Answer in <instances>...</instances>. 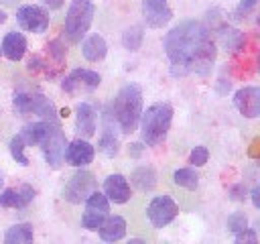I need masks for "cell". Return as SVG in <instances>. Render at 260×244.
Listing matches in <instances>:
<instances>
[{"label":"cell","instance_id":"24","mask_svg":"<svg viewBox=\"0 0 260 244\" xmlns=\"http://www.w3.org/2000/svg\"><path fill=\"white\" fill-rule=\"evenodd\" d=\"M118 136L114 134V128H112V120H110V112L106 116V126H104V134L100 138V150L106 155V157H116L118 155Z\"/></svg>","mask_w":260,"mask_h":244},{"label":"cell","instance_id":"39","mask_svg":"<svg viewBox=\"0 0 260 244\" xmlns=\"http://www.w3.org/2000/svg\"><path fill=\"white\" fill-rule=\"evenodd\" d=\"M0 55H2V49H0Z\"/></svg>","mask_w":260,"mask_h":244},{"label":"cell","instance_id":"36","mask_svg":"<svg viewBox=\"0 0 260 244\" xmlns=\"http://www.w3.org/2000/svg\"><path fill=\"white\" fill-rule=\"evenodd\" d=\"M140 150H142V144H138V142H136V144H130V155H132V157H138Z\"/></svg>","mask_w":260,"mask_h":244},{"label":"cell","instance_id":"17","mask_svg":"<svg viewBox=\"0 0 260 244\" xmlns=\"http://www.w3.org/2000/svg\"><path fill=\"white\" fill-rule=\"evenodd\" d=\"M104 195L114 203H126L130 199V185L128 179L120 173L108 175L104 181Z\"/></svg>","mask_w":260,"mask_h":244},{"label":"cell","instance_id":"30","mask_svg":"<svg viewBox=\"0 0 260 244\" xmlns=\"http://www.w3.org/2000/svg\"><path fill=\"white\" fill-rule=\"evenodd\" d=\"M207 159H209V150H207L203 144L195 146V148L191 150V155H189V163H191L193 167H203V165L207 163Z\"/></svg>","mask_w":260,"mask_h":244},{"label":"cell","instance_id":"16","mask_svg":"<svg viewBox=\"0 0 260 244\" xmlns=\"http://www.w3.org/2000/svg\"><path fill=\"white\" fill-rule=\"evenodd\" d=\"M37 191L30 187V185H20L18 189L10 187V189H4L0 193V207H14V209H22L26 207L32 199H35Z\"/></svg>","mask_w":260,"mask_h":244},{"label":"cell","instance_id":"25","mask_svg":"<svg viewBox=\"0 0 260 244\" xmlns=\"http://www.w3.org/2000/svg\"><path fill=\"white\" fill-rule=\"evenodd\" d=\"M45 128H47V120H39V122L26 124L20 130V138L24 140V144H39L43 134H45Z\"/></svg>","mask_w":260,"mask_h":244},{"label":"cell","instance_id":"38","mask_svg":"<svg viewBox=\"0 0 260 244\" xmlns=\"http://www.w3.org/2000/svg\"><path fill=\"white\" fill-rule=\"evenodd\" d=\"M4 185V177H2V173H0V187Z\"/></svg>","mask_w":260,"mask_h":244},{"label":"cell","instance_id":"33","mask_svg":"<svg viewBox=\"0 0 260 244\" xmlns=\"http://www.w3.org/2000/svg\"><path fill=\"white\" fill-rule=\"evenodd\" d=\"M254 6H256V0H240V4H238V8H236V16H238V18H244Z\"/></svg>","mask_w":260,"mask_h":244},{"label":"cell","instance_id":"5","mask_svg":"<svg viewBox=\"0 0 260 244\" xmlns=\"http://www.w3.org/2000/svg\"><path fill=\"white\" fill-rule=\"evenodd\" d=\"M41 148L45 155V161L51 169H61V165L65 163V148H67V138L65 132L59 124V118L55 120H47V128L45 134L41 138Z\"/></svg>","mask_w":260,"mask_h":244},{"label":"cell","instance_id":"8","mask_svg":"<svg viewBox=\"0 0 260 244\" xmlns=\"http://www.w3.org/2000/svg\"><path fill=\"white\" fill-rule=\"evenodd\" d=\"M102 83V77L98 71H91V69H73L63 81H61V89L69 96H75V94H87V92H93L98 89Z\"/></svg>","mask_w":260,"mask_h":244},{"label":"cell","instance_id":"34","mask_svg":"<svg viewBox=\"0 0 260 244\" xmlns=\"http://www.w3.org/2000/svg\"><path fill=\"white\" fill-rule=\"evenodd\" d=\"M250 195H252V203H254V207H260V187H258V185L250 191Z\"/></svg>","mask_w":260,"mask_h":244},{"label":"cell","instance_id":"3","mask_svg":"<svg viewBox=\"0 0 260 244\" xmlns=\"http://www.w3.org/2000/svg\"><path fill=\"white\" fill-rule=\"evenodd\" d=\"M140 136L146 146H156L165 142L171 122H173V106L169 102H156L146 112L140 114Z\"/></svg>","mask_w":260,"mask_h":244},{"label":"cell","instance_id":"23","mask_svg":"<svg viewBox=\"0 0 260 244\" xmlns=\"http://www.w3.org/2000/svg\"><path fill=\"white\" fill-rule=\"evenodd\" d=\"M32 238H35L32 226L26 224V222L10 226L8 232L4 234V242L6 244H26V242H32Z\"/></svg>","mask_w":260,"mask_h":244},{"label":"cell","instance_id":"15","mask_svg":"<svg viewBox=\"0 0 260 244\" xmlns=\"http://www.w3.org/2000/svg\"><path fill=\"white\" fill-rule=\"evenodd\" d=\"M93 146L85 140V138H75L73 142H67V148H65V161L71 165V167H85L93 161Z\"/></svg>","mask_w":260,"mask_h":244},{"label":"cell","instance_id":"9","mask_svg":"<svg viewBox=\"0 0 260 244\" xmlns=\"http://www.w3.org/2000/svg\"><path fill=\"white\" fill-rule=\"evenodd\" d=\"M108 209H110V199H108L104 193H100L98 189L91 191V193L87 195V199H85V214H83V218H81L83 228H87V230H91V232H98L100 224H102L104 218L108 216Z\"/></svg>","mask_w":260,"mask_h":244},{"label":"cell","instance_id":"6","mask_svg":"<svg viewBox=\"0 0 260 244\" xmlns=\"http://www.w3.org/2000/svg\"><path fill=\"white\" fill-rule=\"evenodd\" d=\"M12 106H14L16 114H20V116L37 114V116H41L43 120H55V118H57V108H55V104H53L47 96H43V94H39V92H32V94H28V92H18V94H14Z\"/></svg>","mask_w":260,"mask_h":244},{"label":"cell","instance_id":"14","mask_svg":"<svg viewBox=\"0 0 260 244\" xmlns=\"http://www.w3.org/2000/svg\"><path fill=\"white\" fill-rule=\"evenodd\" d=\"M234 104L246 118H258L260 116V89L256 85H246L236 92Z\"/></svg>","mask_w":260,"mask_h":244},{"label":"cell","instance_id":"18","mask_svg":"<svg viewBox=\"0 0 260 244\" xmlns=\"http://www.w3.org/2000/svg\"><path fill=\"white\" fill-rule=\"evenodd\" d=\"M75 132L81 138H89L95 134V110L87 102H81L75 108Z\"/></svg>","mask_w":260,"mask_h":244},{"label":"cell","instance_id":"35","mask_svg":"<svg viewBox=\"0 0 260 244\" xmlns=\"http://www.w3.org/2000/svg\"><path fill=\"white\" fill-rule=\"evenodd\" d=\"M45 6H49L51 10H59L63 6V0H43Z\"/></svg>","mask_w":260,"mask_h":244},{"label":"cell","instance_id":"27","mask_svg":"<svg viewBox=\"0 0 260 244\" xmlns=\"http://www.w3.org/2000/svg\"><path fill=\"white\" fill-rule=\"evenodd\" d=\"M142 39H144L142 26H130V28H126L124 35H122V45H124L128 51H138L140 45H142Z\"/></svg>","mask_w":260,"mask_h":244},{"label":"cell","instance_id":"12","mask_svg":"<svg viewBox=\"0 0 260 244\" xmlns=\"http://www.w3.org/2000/svg\"><path fill=\"white\" fill-rule=\"evenodd\" d=\"M45 57L47 59H41V71H45L49 77H57L65 67L67 49L59 39L49 41L47 47H45Z\"/></svg>","mask_w":260,"mask_h":244},{"label":"cell","instance_id":"13","mask_svg":"<svg viewBox=\"0 0 260 244\" xmlns=\"http://www.w3.org/2000/svg\"><path fill=\"white\" fill-rule=\"evenodd\" d=\"M142 16L150 28H160L173 18L169 0H142Z\"/></svg>","mask_w":260,"mask_h":244},{"label":"cell","instance_id":"37","mask_svg":"<svg viewBox=\"0 0 260 244\" xmlns=\"http://www.w3.org/2000/svg\"><path fill=\"white\" fill-rule=\"evenodd\" d=\"M6 18H8V16H6V12H4V10H0V24H2V22H6Z\"/></svg>","mask_w":260,"mask_h":244},{"label":"cell","instance_id":"2","mask_svg":"<svg viewBox=\"0 0 260 244\" xmlns=\"http://www.w3.org/2000/svg\"><path fill=\"white\" fill-rule=\"evenodd\" d=\"M110 114L114 116L116 126L124 134L134 132L136 126H138L140 114H142V89H140V85L126 83L118 92V96L114 98V104H112V112Z\"/></svg>","mask_w":260,"mask_h":244},{"label":"cell","instance_id":"11","mask_svg":"<svg viewBox=\"0 0 260 244\" xmlns=\"http://www.w3.org/2000/svg\"><path fill=\"white\" fill-rule=\"evenodd\" d=\"M16 20H18L20 28H24L28 33H35V35H41V33H45L49 28L47 10H43L41 6H35V4L20 6L16 10Z\"/></svg>","mask_w":260,"mask_h":244},{"label":"cell","instance_id":"31","mask_svg":"<svg viewBox=\"0 0 260 244\" xmlns=\"http://www.w3.org/2000/svg\"><path fill=\"white\" fill-rule=\"evenodd\" d=\"M258 242V236L252 228H244L242 232L236 234V244H256Z\"/></svg>","mask_w":260,"mask_h":244},{"label":"cell","instance_id":"20","mask_svg":"<svg viewBox=\"0 0 260 244\" xmlns=\"http://www.w3.org/2000/svg\"><path fill=\"white\" fill-rule=\"evenodd\" d=\"M98 232H100V238L102 240L116 242V240L124 238V234H126V222L120 216H106L104 222L100 224Z\"/></svg>","mask_w":260,"mask_h":244},{"label":"cell","instance_id":"32","mask_svg":"<svg viewBox=\"0 0 260 244\" xmlns=\"http://www.w3.org/2000/svg\"><path fill=\"white\" fill-rule=\"evenodd\" d=\"M246 193H248V189H246L244 183H236V185L230 187V197L234 201H244L246 199Z\"/></svg>","mask_w":260,"mask_h":244},{"label":"cell","instance_id":"26","mask_svg":"<svg viewBox=\"0 0 260 244\" xmlns=\"http://www.w3.org/2000/svg\"><path fill=\"white\" fill-rule=\"evenodd\" d=\"M173 181L179 185V187H185V189H197V185H199V177H197V173L193 171V169H189V167H185V169H177L175 173H173Z\"/></svg>","mask_w":260,"mask_h":244},{"label":"cell","instance_id":"22","mask_svg":"<svg viewBox=\"0 0 260 244\" xmlns=\"http://www.w3.org/2000/svg\"><path fill=\"white\" fill-rule=\"evenodd\" d=\"M130 181L138 191H152L154 185H156V171L152 167H146V165L138 167V169L132 171Z\"/></svg>","mask_w":260,"mask_h":244},{"label":"cell","instance_id":"19","mask_svg":"<svg viewBox=\"0 0 260 244\" xmlns=\"http://www.w3.org/2000/svg\"><path fill=\"white\" fill-rule=\"evenodd\" d=\"M24 53H26V39H24V35L16 33V30L8 33L4 37V41H2V55L6 59H10V61H20L24 57Z\"/></svg>","mask_w":260,"mask_h":244},{"label":"cell","instance_id":"21","mask_svg":"<svg viewBox=\"0 0 260 244\" xmlns=\"http://www.w3.org/2000/svg\"><path fill=\"white\" fill-rule=\"evenodd\" d=\"M81 53H83V57H85L87 61L95 63V61H102V59L106 57L108 45H106V41H104L102 35H91V37H87V39L83 41Z\"/></svg>","mask_w":260,"mask_h":244},{"label":"cell","instance_id":"1","mask_svg":"<svg viewBox=\"0 0 260 244\" xmlns=\"http://www.w3.org/2000/svg\"><path fill=\"white\" fill-rule=\"evenodd\" d=\"M165 51L173 75H207L215 61V43L209 28L199 20H185L165 37Z\"/></svg>","mask_w":260,"mask_h":244},{"label":"cell","instance_id":"7","mask_svg":"<svg viewBox=\"0 0 260 244\" xmlns=\"http://www.w3.org/2000/svg\"><path fill=\"white\" fill-rule=\"evenodd\" d=\"M98 189V179L93 177V173L89 171H77L75 175H71V179L65 183L63 187V197L69 203H81L87 199V195L91 191Z\"/></svg>","mask_w":260,"mask_h":244},{"label":"cell","instance_id":"10","mask_svg":"<svg viewBox=\"0 0 260 244\" xmlns=\"http://www.w3.org/2000/svg\"><path fill=\"white\" fill-rule=\"evenodd\" d=\"M146 216L154 228H165L179 216V205L171 195H158L148 203Z\"/></svg>","mask_w":260,"mask_h":244},{"label":"cell","instance_id":"28","mask_svg":"<svg viewBox=\"0 0 260 244\" xmlns=\"http://www.w3.org/2000/svg\"><path fill=\"white\" fill-rule=\"evenodd\" d=\"M8 148H10L12 159H14L18 165H22V167H26V165H28V159H26V155H24V140L20 138V134L12 136V140H10Z\"/></svg>","mask_w":260,"mask_h":244},{"label":"cell","instance_id":"4","mask_svg":"<svg viewBox=\"0 0 260 244\" xmlns=\"http://www.w3.org/2000/svg\"><path fill=\"white\" fill-rule=\"evenodd\" d=\"M93 2L91 0H71L67 16H65V37L69 39V43H79L85 33L91 26L93 20Z\"/></svg>","mask_w":260,"mask_h":244},{"label":"cell","instance_id":"29","mask_svg":"<svg viewBox=\"0 0 260 244\" xmlns=\"http://www.w3.org/2000/svg\"><path fill=\"white\" fill-rule=\"evenodd\" d=\"M244 228H248V218H246L244 211H236V214H232V216L228 218V230H230V232L238 234V232H242Z\"/></svg>","mask_w":260,"mask_h":244}]
</instances>
